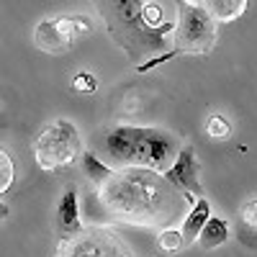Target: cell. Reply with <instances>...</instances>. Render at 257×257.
I'll return each instance as SVG.
<instances>
[{
	"instance_id": "6da1fadb",
	"label": "cell",
	"mask_w": 257,
	"mask_h": 257,
	"mask_svg": "<svg viewBox=\"0 0 257 257\" xmlns=\"http://www.w3.org/2000/svg\"><path fill=\"white\" fill-rule=\"evenodd\" d=\"M100 206L113 219L137 226H165L173 221L185 201L162 173L149 167H118L111 180L98 188Z\"/></svg>"
},
{
	"instance_id": "7a4b0ae2",
	"label": "cell",
	"mask_w": 257,
	"mask_h": 257,
	"mask_svg": "<svg viewBox=\"0 0 257 257\" xmlns=\"http://www.w3.org/2000/svg\"><path fill=\"white\" fill-rule=\"evenodd\" d=\"M183 149L175 134L155 126L118 123L103 137V155L113 170L118 167H149L165 173Z\"/></svg>"
},
{
	"instance_id": "3957f363",
	"label": "cell",
	"mask_w": 257,
	"mask_h": 257,
	"mask_svg": "<svg viewBox=\"0 0 257 257\" xmlns=\"http://www.w3.org/2000/svg\"><path fill=\"white\" fill-rule=\"evenodd\" d=\"M36 162L44 173H54L59 167L72 165L82 155V142L77 134V126L67 118H59L49 123L34 142Z\"/></svg>"
},
{
	"instance_id": "277c9868",
	"label": "cell",
	"mask_w": 257,
	"mask_h": 257,
	"mask_svg": "<svg viewBox=\"0 0 257 257\" xmlns=\"http://www.w3.org/2000/svg\"><path fill=\"white\" fill-rule=\"evenodd\" d=\"M216 24L219 21L201 3H183L178 24H175V49L180 54H206L216 44Z\"/></svg>"
},
{
	"instance_id": "5b68a950",
	"label": "cell",
	"mask_w": 257,
	"mask_h": 257,
	"mask_svg": "<svg viewBox=\"0 0 257 257\" xmlns=\"http://www.w3.org/2000/svg\"><path fill=\"white\" fill-rule=\"evenodd\" d=\"M57 257H132V252L111 229L82 226L80 231L59 239Z\"/></svg>"
},
{
	"instance_id": "8992f818",
	"label": "cell",
	"mask_w": 257,
	"mask_h": 257,
	"mask_svg": "<svg viewBox=\"0 0 257 257\" xmlns=\"http://www.w3.org/2000/svg\"><path fill=\"white\" fill-rule=\"evenodd\" d=\"M93 26L85 16H70V18H54L41 21L34 29V44L47 54H64L80 36H85Z\"/></svg>"
},
{
	"instance_id": "52a82bcc",
	"label": "cell",
	"mask_w": 257,
	"mask_h": 257,
	"mask_svg": "<svg viewBox=\"0 0 257 257\" xmlns=\"http://www.w3.org/2000/svg\"><path fill=\"white\" fill-rule=\"evenodd\" d=\"M162 175L173 183L180 193H185V201L188 203L203 196V188H201V165H198V157H196L193 144H183V149L178 152L175 162L170 165Z\"/></svg>"
},
{
	"instance_id": "ba28073f",
	"label": "cell",
	"mask_w": 257,
	"mask_h": 257,
	"mask_svg": "<svg viewBox=\"0 0 257 257\" xmlns=\"http://www.w3.org/2000/svg\"><path fill=\"white\" fill-rule=\"evenodd\" d=\"M100 6V16L105 18V24L113 29V36L118 39L123 29L128 31H155L149 29L144 21H142V0H95Z\"/></svg>"
},
{
	"instance_id": "9c48e42d",
	"label": "cell",
	"mask_w": 257,
	"mask_h": 257,
	"mask_svg": "<svg viewBox=\"0 0 257 257\" xmlns=\"http://www.w3.org/2000/svg\"><path fill=\"white\" fill-rule=\"evenodd\" d=\"M82 229V219H80V208H77V190L67 188L62 193V198L57 203V231L59 239L70 237V234Z\"/></svg>"
},
{
	"instance_id": "30bf717a",
	"label": "cell",
	"mask_w": 257,
	"mask_h": 257,
	"mask_svg": "<svg viewBox=\"0 0 257 257\" xmlns=\"http://www.w3.org/2000/svg\"><path fill=\"white\" fill-rule=\"evenodd\" d=\"M208 219H211V206H208V201L201 196V198H196L193 208L185 213V219H183L180 231H183L185 242H198V234H201V229L206 226Z\"/></svg>"
},
{
	"instance_id": "8fae6325",
	"label": "cell",
	"mask_w": 257,
	"mask_h": 257,
	"mask_svg": "<svg viewBox=\"0 0 257 257\" xmlns=\"http://www.w3.org/2000/svg\"><path fill=\"white\" fill-rule=\"evenodd\" d=\"M82 170H85V175H88V180L95 185V190L100 185H105L113 175V167L95 152H82Z\"/></svg>"
},
{
	"instance_id": "7c38bea8",
	"label": "cell",
	"mask_w": 257,
	"mask_h": 257,
	"mask_svg": "<svg viewBox=\"0 0 257 257\" xmlns=\"http://www.w3.org/2000/svg\"><path fill=\"white\" fill-rule=\"evenodd\" d=\"M247 3L249 0H206V8L219 24H231L244 16Z\"/></svg>"
},
{
	"instance_id": "4fadbf2b",
	"label": "cell",
	"mask_w": 257,
	"mask_h": 257,
	"mask_svg": "<svg viewBox=\"0 0 257 257\" xmlns=\"http://www.w3.org/2000/svg\"><path fill=\"white\" fill-rule=\"evenodd\" d=\"M226 239H229V224L224 219H219V216H211L206 221V226L201 229V234H198V244L203 249H216Z\"/></svg>"
},
{
	"instance_id": "5bb4252c",
	"label": "cell",
	"mask_w": 257,
	"mask_h": 257,
	"mask_svg": "<svg viewBox=\"0 0 257 257\" xmlns=\"http://www.w3.org/2000/svg\"><path fill=\"white\" fill-rule=\"evenodd\" d=\"M237 234L244 244H254L257 247V201H249L237 221Z\"/></svg>"
},
{
	"instance_id": "9a60e30c",
	"label": "cell",
	"mask_w": 257,
	"mask_h": 257,
	"mask_svg": "<svg viewBox=\"0 0 257 257\" xmlns=\"http://www.w3.org/2000/svg\"><path fill=\"white\" fill-rule=\"evenodd\" d=\"M183 244H185L183 231H180V229H173V226H165V229L160 231V237H157V247H160L162 252H167V254L180 252Z\"/></svg>"
},
{
	"instance_id": "2e32d148",
	"label": "cell",
	"mask_w": 257,
	"mask_h": 257,
	"mask_svg": "<svg viewBox=\"0 0 257 257\" xmlns=\"http://www.w3.org/2000/svg\"><path fill=\"white\" fill-rule=\"evenodd\" d=\"M16 180V167H13V160L11 155L6 152L3 147H0V196H6V193L11 190Z\"/></svg>"
},
{
	"instance_id": "e0dca14e",
	"label": "cell",
	"mask_w": 257,
	"mask_h": 257,
	"mask_svg": "<svg viewBox=\"0 0 257 257\" xmlns=\"http://www.w3.org/2000/svg\"><path fill=\"white\" fill-rule=\"evenodd\" d=\"M206 134H208L211 139H219V142H224V139H229V137H231V123H229L224 116L213 113V116L206 121Z\"/></svg>"
},
{
	"instance_id": "ac0fdd59",
	"label": "cell",
	"mask_w": 257,
	"mask_h": 257,
	"mask_svg": "<svg viewBox=\"0 0 257 257\" xmlns=\"http://www.w3.org/2000/svg\"><path fill=\"white\" fill-rule=\"evenodd\" d=\"M142 21L149 26V29H167L170 24L162 21V8L157 3H144L142 6Z\"/></svg>"
},
{
	"instance_id": "d6986e66",
	"label": "cell",
	"mask_w": 257,
	"mask_h": 257,
	"mask_svg": "<svg viewBox=\"0 0 257 257\" xmlns=\"http://www.w3.org/2000/svg\"><path fill=\"white\" fill-rule=\"evenodd\" d=\"M72 88H75L77 93H88V95H93L95 88H98V82H95V77H93L90 72H77V75L72 77Z\"/></svg>"
},
{
	"instance_id": "ffe728a7",
	"label": "cell",
	"mask_w": 257,
	"mask_h": 257,
	"mask_svg": "<svg viewBox=\"0 0 257 257\" xmlns=\"http://www.w3.org/2000/svg\"><path fill=\"white\" fill-rule=\"evenodd\" d=\"M6 216H8V206H6L3 201H0V221H3Z\"/></svg>"
},
{
	"instance_id": "44dd1931",
	"label": "cell",
	"mask_w": 257,
	"mask_h": 257,
	"mask_svg": "<svg viewBox=\"0 0 257 257\" xmlns=\"http://www.w3.org/2000/svg\"><path fill=\"white\" fill-rule=\"evenodd\" d=\"M183 3H201V6H206V0H183Z\"/></svg>"
}]
</instances>
